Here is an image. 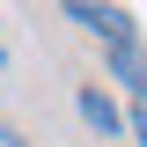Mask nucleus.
I'll list each match as a JSON object with an SVG mask.
<instances>
[{"mask_svg": "<svg viewBox=\"0 0 147 147\" xmlns=\"http://www.w3.org/2000/svg\"><path fill=\"white\" fill-rule=\"evenodd\" d=\"M132 132H140V147H147V103H140V110H132Z\"/></svg>", "mask_w": 147, "mask_h": 147, "instance_id": "7ed1b4c3", "label": "nucleus"}, {"mask_svg": "<svg viewBox=\"0 0 147 147\" xmlns=\"http://www.w3.org/2000/svg\"><path fill=\"white\" fill-rule=\"evenodd\" d=\"M81 118H88L96 132H118V110H110V96H96V88H81Z\"/></svg>", "mask_w": 147, "mask_h": 147, "instance_id": "f03ea898", "label": "nucleus"}, {"mask_svg": "<svg viewBox=\"0 0 147 147\" xmlns=\"http://www.w3.org/2000/svg\"><path fill=\"white\" fill-rule=\"evenodd\" d=\"M66 15H74V22H88V30L110 44V52H125V44H132V22H125V7H88V0H74Z\"/></svg>", "mask_w": 147, "mask_h": 147, "instance_id": "f257e3e1", "label": "nucleus"}, {"mask_svg": "<svg viewBox=\"0 0 147 147\" xmlns=\"http://www.w3.org/2000/svg\"><path fill=\"white\" fill-rule=\"evenodd\" d=\"M0 147H22V140H15V132H7V125H0Z\"/></svg>", "mask_w": 147, "mask_h": 147, "instance_id": "20e7f679", "label": "nucleus"}]
</instances>
